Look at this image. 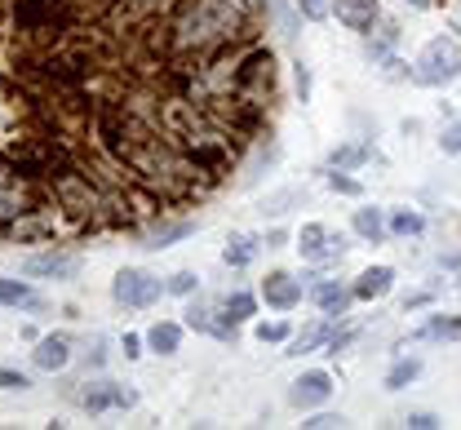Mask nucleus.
I'll list each match as a JSON object with an SVG mask.
<instances>
[{"label":"nucleus","instance_id":"obj_22","mask_svg":"<svg viewBox=\"0 0 461 430\" xmlns=\"http://www.w3.org/2000/svg\"><path fill=\"white\" fill-rule=\"evenodd\" d=\"M319 342H328V328L324 324H311V328H302L297 337H293V346H288V355H311Z\"/></svg>","mask_w":461,"mask_h":430},{"label":"nucleus","instance_id":"obj_15","mask_svg":"<svg viewBox=\"0 0 461 430\" xmlns=\"http://www.w3.org/2000/svg\"><path fill=\"white\" fill-rule=\"evenodd\" d=\"M187 324L200 328V333H213V337H222V342H235V328H231V324H213V315H209L200 302L187 306Z\"/></svg>","mask_w":461,"mask_h":430},{"label":"nucleus","instance_id":"obj_37","mask_svg":"<svg viewBox=\"0 0 461 430\" xmlns=\"http://www.w3.org/2000/svg\"><path fill=\"white\" fill-rule=\"evenodd\" d=\"M297 94H302V103H306V94H311V76H306V67H297Z\"/></svg>","mask_w":461,"mask_h":430},{"label":"nucleus","instance_id":"obj_21","mask_svg":"<svg viewBox=\"0 0 461 430\" xmlns=\"http://www.w3.org/2000/svg\"><path fill=\"white\" fill-rule=\"evenodd\" d=\"M222 257H227V266H249V262L257 257V244H253L249 235H235V240L227 244V253H222Z\"/></svg>","mask_w":461,"mask_h":430},{"label":"nucleus","instance_id":"obj_13","mask_svg":"<svg viewBox=\"0 0 461 430\" xmlns=\"http://www.w3.org/2000/svg\"><path fill=\"white\" fill-rule=\"evenodd\" d=\"M187 235H196V222H156L151 227V235H147V249H169L173 240H187Z\"/></svg>","mask_w":461,"mask_h":430},{"label":"nucleus","instance_id":"obj_14","mask_svg":"<svg viewBox=\"0 0 461 430\" xmlns=\"http://www.w3.org/2000/svg\"><path fill=\"white\" fill-rule=\"evenodd\" d=\"M350 297H355V293H346L342 284H319V288H315V302H319L324 315H346V311H350Z\"/></svg>","mask_w":461,"mask_h":430},{"label":"nucleus","instance_id":"obj_9","mask_svg":"<svg viewBox=\"0 0 461 430\" xmlns=\"http://www.w3.org/2000/svg\"><path fill=\"white\" fill-rule=\"evenodd\" d=\"M138 395L134 390H125V386H89L85 395H81V403L89 408V412H103V408H129Z\"/></svg>","mask_w":461,"mask_h":430},{"label":"nucleus","instance_id":"obj_11","mask_svg":"<svg viewBox=\"0 0 461 430\" xmlns=\"http://www.w3.org/2000/svg\"><path fill=\"white\" fill-rule=\"evenodd\" d=\"M32 355H36V364H41L45 372H58V368H67V359H72V346H67V337H41Z\"/></svg>","mask_w":461,"mask_h":430},{"label":"nucleus","instance_id":"obj_38","mask_svg":"<svg viewBox=\"0 0 461 430\" xmlns=\"http://www.w3.org/2000/svg\"><path fill=\"white\" fill-rule=\"evenodd\" d=\"M408 5H412V10H430V5H434V0H408Z\"/></svg>","mask_w":461,"mask_h":430},{"label":"nucleus","instance_id":"obj_24","mask_svg":"<svg viewBox=\"0 0 461 430\" xmlns=\"http://www.w3.org/2000/svg\"><path fill=\"white\" fill-rule=\"evenodd\" d=\"M368 160V147H337L333 156H328V169H355V165H364Z\"/></svg>","mask_w":461,"mask_h":430},{"label":"nucleus","instance_id":"obj_26","mask_svg":"<svg viewBox=\"0 0 461 430\" xmlns=\"http://www.w3.org/2000/svg\"><path fill=\"white\" fill-rule=\"evenodd\" d=\"M328 187H333L337 196H364V187H359L355 178H346L342 169H333V173H328Z\"/></svg>","mask_w":461,"mask_h":430},{"label":"nucleus","instance_id":"obj_19","mask_svg":"<svg viewBox=\"0 0 461 430\" xmlns=\"http://www.w3.org/2000/svg\"><path fill=\"white\" fill-rule=\"evenodd\" d=\"M266 14L275 19V32H280V36H297L302 23H297V14L284 5V0H266Z\"/></svg>","mask_w":461,"mask_h":430},{"label":"nucleus","instance_id":"obj_2","mask_svg":"<svg viewBox=\"0 0 461 430\" xmlns=\"http://www.w3.org/2000/svg\"><path fill=\"white\" fill-rule=\"evenodd\" d=\"M457 72H461V45H457L452 36H434V41L417 54V63H412V81H417V85H430V89L452 85Z\"/></svg>","mask_w":461,"mask_h":430},{"label":"nucleus","instance_id":"obj_4","mask_svg":"<svg viewBox=\"0 0 461 430\" xmlns=\"http://www.w3.org/2000/svg\"><path fill=\"white\" fill-rule=\"evenodd\" d=\"M297 249H302V257H306V262H337L346 244H342V235H333L328 227L306 222V227H302V235H297Z\"/></svg>","mask_w":461,"mask_h":430},{"label":"nucleus","instance_id":"obj_7","mask_svg":"<svg viewBox=\"0 0 461 430\" xmlns=\"http://www.w3.org/2000/svg\"><path fill=\"white\" fill-rule=\"evenodd\" d=\"M328 395H333V377H328V372H302V377L293 381V395H288V399H293L297 408H315V403H324Z\"/></svg>","mask_w":461,"mask_h":430},{"label":"nucleus","instance_id":"obj_25","mask_svg":"<svg viewBox=\"0 0 461 430\" xmlns=\"http://www.w3.org/2000/svg\"><path fill=\"white\" fill-rule=\"evenodd\" d=\"M421 227H426V222H421L417 213H408V209L390 218V231H395V235H403V240H408V235H421Z\"/></svg>","mask_w":461,"mask_h":430},{"label":"nucleus","instance_id":"obj_34","mask_svg":"<svg viewBox=\"0 0 461 430\" xmlns=\"http://www.w3.org/2000/svg\"><path fill=\"white\" fill-rule=\"evenodd\" d=\"M302 426H311V430H328V426H342V417H337V412H315V417L302 421Z\"/></svg>","mask_w":461,"mask_h":430},{"label":"nucleus","instance_id":"obj_10","mask_svg":"<svg viewBox=\"0 0 461 430\" xmlns=\"http://www.w3.org/2000/svg\"><path fill=\"white\" fill-rule=\"evenodd\" d=\"M377 19V0H337V23H346L350 32L373 27Z\"/></svg>","mask_w":461,"mask_h":430},{"label":"nucleus","instance_id":"obj_5","mask_svg":"<svg viewBox=\"0 0 461 430\" xmlns=\"http://www.w3.org/2000/svg\"><path fill=\"white\" fill-rule=\"evenodd\" d=\"M76 271H81V253H67V249L32 253L23 262V275H41V280H72Z\"/></svg>","mask_w":461,"mask_h":430},{"label":"nucleus","instance_id":"obj_20","mask_svg":"<svg viewBox=\"0 0 461 430\" xmlns=\"http://www.w3.org/2000/svg\"><path fill=\"white\" fill-rule=\"evenodd\" d=\"M355 231L364 235V240H381V231H386V222H381V213L377 209H355Z\"/></svg>","mask_w":461,"mask_h":430},{"label":"nucleus","instance_id":"obj_36","mask_svg":"<svg viewBox=\"0 0 461 430\" xmlns=\"http://www.w3.org/2000/svg\"><path fill=\"white\" fill-rule=\"evenodd\" d=\"M142 355V337L138 333H125V359H138Z\"/></svg>","mask_w":461,"mask_h":430},{"label":"nucleus","instance_id":"obj_23","mask_svg":"<svg viewBox=\"0 0 461 430\" xmlns=\"http://www.w3.org/2000/svg\"><path fill=\"white\" fill-rule=\"evenodd\" d=\"M417 372H421V364H417V359H399V364L386 372V390H403L408 381H417Z\"/></svg>","mask_w":461,"mask_h":430},{"label":"nucleus","instance_id":"obj_28","mask_svg":"<svg viewBox=\"0 0 461 430\" xmlns=\"http://www.w3.org/2000/svg\"><path fill=\"white\" fill-rule=\"evenodd\" d=\"M297 200H302V191H284V196H271V200H266V213H271V218H280V213H288V204H297Z\"/></svg>","mask_w":461,"mask_h":430},{"label":"nucleus","instance_id":"obj_29","mask_svg":"<svg viewBox=\"0 0 461 430\" xmlns=\"http://www.w3.org/2000/svg\"><path fill=\"white\" fill-rule=\"evenodd\" d=\"M32 381H27V372H19V368H0V390H27Z\"/></svg>","mask_w":461,"mask_h":430},{"label":"nucleus","instance_id":"obj_6","mask_svg":"<svg viewBox=\"0 0 461 430\" xmlns=\"http://www.w3.org/2000/svg\"><path fill=\"white\" fill-rule=\"evenodd\" d=\"M262 297H266V306H275V311H293V306L302 302V280H293L288 271H271V275L262 280Z\"/></svg>","mask_w":461,"mask_h":430},{"label":"nucleus","instance_id":"obj_33","mask_svg":"<svg viewBox=\"0 0 461 430\" xmlns=\"http://www.w3.org/2000/svg\"><path fill=\"white\" fill-rule=\"evenodd\" d=\"M381 76H386V81H403V76H408V63H399V58H386V63H381Z\"/></svg>","mask_w":461,"mask_h":430},{"label":"nucleus","instance_id":"obj_35","mask_svg":"<svg viewBox=\"0 0 461 430\" xmlns=\"http://www.w3.org/2000/svg\"><path fill=\"white\" fill-rule=\"evenodd\" d=\"M408 426H412V430H434V426H439V417H430V412H412V417H408Z\"/></svg>","mask_w":461,"mask_h":430},{"label":"nucleus","instance_id":"obj_1","mask_svg":"<svg viewBox=\"0 0 461 430\" xmlns=\"http://www.w3.org/2000/svg\"><path fill=\"white\" fill-rule=\"evenodd\" d=\"M266 0H0V240L134 235L271 134Z\"/></svg>","mask_w":461,"mask_h":430},{"label":"nucleus","instance_id":"obj_18","mask_svg":"<svg viewBox=\"0 0 461 430\" xmlns=\"http://www.w3.org/2000/svg\"><path fill=\"white\" fill-rule=\"evenodd\" d=\"M253 311H257V302H253L249 293H231V297H227V306H222V319L235 328V324H240V319H249Z\"/></svg>","mask_w":461,"mask_h":430},{"label":"nucleus","instance_id":"obj_30","mask_svg":"<svg viewBox=\"0 0 461 430\" xmlns=\"http://www.w3.org/2000/svg\"><path fill=\"white\" fill-rule=\"evenodd\" d=\"M297 10H302L311 23H319V19H328V0H297Z\"/></svg>","mask_w":461,"mask_h":430},{"label":"nucleus","instance_id":"obj_16","mask_svg":"<svg viewBox=\"0 0 461 430\" xmlns=\"http://www.w3.org/2000/svg\"><path fill=\"white\" fill-rule=\"evenodd\" d=\"M147 346H151V350H160V355H173V350L182 346V328H178V324H169V319H160V324L147 333Z\"/></svg>","mask_w":461,"mask_h":430},{"label":"nucleus","instance_id":"obj_12","mask_svg":"<svg viewBox=\"0 0 461 430\" xmlns=\"http://www.w3.org/2000/svg\"><path fill=\"white\" fill-rule=\"evenodd\" d=\"M461 337V315H434L430 324L417 328V342H457Z\"/></svg>","mask_w":461,"mask_h":430},{"label":"nucleus","instance_id":"obj_27","mask_svg":"<svg viewBox=\"0 0 461 430\" xmlns=\"http://www.w3.org/2000/svg\"><path fill=\"white\" fill-rule=\"evenodd\" d=\"M257 342H288V324H284V319L257 324Z\"/></svg>","mask_w":461,"mask_h":430},{"label":"nucleus","instance_id":"obj_32","mask_svg":"<svg viewBox=\"0 0 461 430\" xmlns=\"http://www.w3.org/2000/svg\"><path fill=\"white\" fill-rule=\"evenodd\" d=\"M169 288H173V293H182V297H187V293H196V275H191V271H178V275H173V280H169Z\"/></svg>","mask_w":461,"mask_h":430},{"label":"nucleus","instance_id":"obj_31","mask_svg":"<svg viewBox=\"0 0 461 430\" xmlns=\"http://www.w3.org/2000/svg\"><path fill=\"white\" fill-rule=\"evenodd\" d=\"M439 147H443L448 156H461V125H448L443 138H439Z\"/></svg>","mask_w":461,"mask_h":430},{"label":"nucleus","instance_id":"obj_17","mask_svg":"<svg viewBox=\"0 0 461 430\" xmlns=\"http://www.w3.org/2000/svg\"><path fill=\"white\" fill-rule=\"evenodd\" d=\"M0 306H36V293L23 280H0Z\"/></svg>","mask_w":461,"mask_h":430},{"label":"nucleus","instance_id":"obj_3","mask_svg":"<svg viewBox=\"0 0 461 430\" xmlns=\"http://www.w3.org/2000/svg\"><path fill=\"white\" fill-rule=\"evenodd\" d=\"M111 293H116L120 306H151V302H160L165 288H160V280L147 275V271H120L116 284H111Z\"/></svg>","mask_w":461,"mask_h":430},{"label":"nucleus","instance_id":"obj_8","mask_svg":"<svg viewBox=\"0 0 461 430\" xmlns=\"http://www.w3.org/2000/svg\"><path fill=\"white\" fill-rule=\"evenodd\" d=\"M390 284H395V271H390V266H368V271L355 280V288H350V293H355L359 302H377V297H386V293H390Z\"/></svg>","mask_w":461,"mask_h":430}]
</instances>
